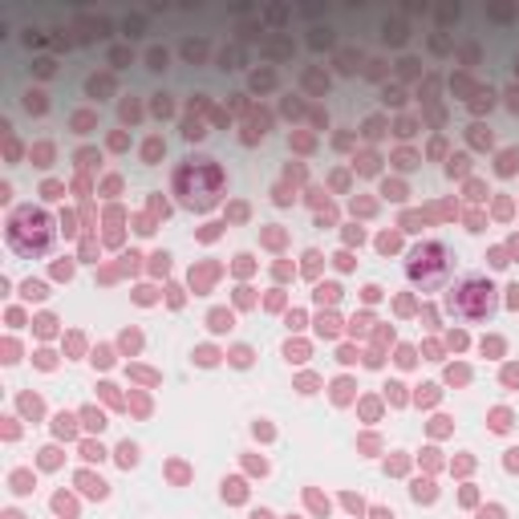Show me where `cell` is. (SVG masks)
Here are the masks:
<instances>
[{
    "label": "cell",
    "mask_w": 519,
    "mask_h": 519,
    "mask_svg": "<svg viewBox=\"0 0 519 519\" xmlns=\"http://www.w3.org/2000/svg\"><path fill=\"white\" fill-rule=\"evenodd\" d=\"M511 309H519V284L511 288Z\"/></svg>",
    "instance_id": "cb8c5ba5"
},
{
    "label": "cell",
    "mask_w": 519,
    "mask_h": 519,
    "mask_svg": "<svg viewBox=\"0 0 519 519\" xmlns=\"http://www.w3.org/2000/svg\"><path fill=\"white\" fill-rule=\"evenodd\" d=\"M20 410H24V414H33V418H37V414H41V402H37V398H33V393H24V398H20Z\"/></svg>",
    "instance_id": "8fae6325"
},
{
    "label": "cell",
    "mask_w": 519,
    "mask_h": 519,
    "mask_svg": "<svg viewBox=\"0 0 519 519\" xmlns=\"http://www.w3.org/2000/svg\"><path fill=\"white\" fill-rule=\"evenodd\" d=\"M118 463H122V467H134V463H138V450H134L130 442H122V446H118Z\"/></svg>",
    "instance_id": "52a82bcc"
},
{
    "label": "cell",
    "mask_w": 519,
    "mask_h": 519,
    "mask_svg": "<svg viewBox=\"0 0 519 519\" xmlns=\"http://www.w3.org/2000/svg\"><path fill=\"white\" fill-rule=\"evenodd\" d=\"M81 459H89V463H94V459H102V446H94V442H85V446H81Z\"/></svg>",
    "instance_id": "9a60e30c"
},
{
    "label": "cell",
    "mask_w": 519,
    "mask_h": 519,
    "mask_svg": "<svg viewBox=\"0 0 519 519\" xmlns=\"http://www.w3.org/2000/svg\"><path fill=\"white\" fill-rule=\"evenodd\" d=\"M159 155H163V142H150V146H146V159H150V163H155Z\"/></svg>",
    "instance_id": "d6986e66"
},
{
    "label": "cell",
    "mask_w": 519,
    "mask_h": 519,
    "mask_svg": "<svg viewBox=\"0 0 519 519\" xmlns=\"http://www.w3.org/2000/svg\"><path fill=\"white\" fill-rule=\"evenodd\" d=\"M77 483H81V491H85V495H98V499L106 495V483L94 479V475H77Z\"/></svg>",
    "instance_id": "5b68a950"
},
{
    "label": "cell",
    "mask_w": 519,
    "mask_h": 519,
    "mask_svg": "<svg viewBox=\"0 0 519 519\" xmlns=\"http://www.w3.org/2000/svg\"><path fill=\"white\" fill-rule=\"evenodd\" d=\"M57 434H65V438H73V418L69 414H57V426H53Z\"/></svg>",
    "instance_id": "ba28073f"
},
{
    "label": "cell",
    "mask_w": 519,
    "mask_h": 519,
    "mask_svg": "<svg viewBox=\"0 0 519 519\" xmlns=\"http://www.w3.org/2000/svg\"><path fill=\"white\" fill-rule=\"evenodd\" d=\"M53 243V219L37 207H20L8 219V248L16 256H45Z\"/></svg>",
    "instance_id": "3957f363"
},
{
    "label": "cell",
    "mask_w": 519,
    "mask_h": 519,
    "mask_svg": "<svg viewBox=\"0 0 519 519\" xmlns=\"http://www.w3.org/2000/svg\"><path fill=\"white\" fill-rule=\"evenodd\" d=\"M398 134H402V138H410V134H414V122H410V118H402V122H398Z\"/></svg>",
    "instance_id": "e0dca14e"
},
{
    "label": "cell",
    "mask_w": 519,
    "mask_h": 519,
    "mask_svg": "<svg viewBox=\"0 0 519 519\" xmlns=\"http://www.w3.org/2000/svg\"><path fill=\"white\" fill-rule=\"evenodd\" d=\"M507 463H511V467H519V450H511V459H507Z\"/></svg>",
    "instance_id": "d4e9b609"
},
{
    "label": "cell",
    "mask_w": 519,
    "mask_h": 519,
    "mask_svg": "<svg viewBox=\"0 0 519 519\" xmlns=\"http://www.w3.org/2000/svg\"><path fill=\"white\" fill-rule=\"evenodd\" d=\"M110 61H114V65H122V61H130V53H126V49H114V53H110Z\"/></svg>",
    "instance_id": "ffe728a7"
},
{
    "label": "cell",
    "mask_w": 519,
    "mask_h": 519,
    "mask_svg": "<svg viewBox=\"0 0 519 519\" xmlns=\"http://www.w3.org/2000/svg\"><path fill=\"white\" fill-rule=\"evenodd\" d=\"M446 313H450L454 321H467V325L487 321V317L495 313V284L487 280V276H467V280H459V284L446 292Z\"/></svg>",
    "instance_id": "7a4b0ae2"
},
{
    "label": "cell",
    "mask_w": 519,
    "mask_h": 519,
    "mask_svg": "<svg viewBox=\"0 0 519 519\" xmlns=\"http://www.w3.org/2000/svg\"><path fill=\"white\" fill-rule=\"evenodd\" d=\"M53 507H57V511H61V515H73V503H69V499H65V495H57V499H53Z\"/></svg>",
    "instance_id": "2e32d148"
},
{
    "label": "cell",
    "mask_w": 519,
    "mask_h": 519,
    "mask_svg": "<svg viewBox=\"0 0 519 519\" xmlns=\"http://www.w3.org/2000/svg\"><path fill=\"white\" fill-rule=\"evenodd\" d=\"M24 110L28 114H45V94H33V89H28L24 94Z\"/></svg>",
    "instance_id": "8992f818"
},
{
    "label": "cell",
    "mask_w": 519,
    "mask_h": 519,
    "mask_svg": "<svg viewBox=\"0 0 519 519\" xmlns=\"http://www.w3.org/2000/svg\"><path fill=\"white\" fill-rule=\"evenodd\" d=\"M507 98H511V110L519 114V89H511V94H507Z\"/></svg>",
    "instance_id": "603a6c76"
},
{
    "label": "cell",
    "mask_w": 519,
    "mask_h": 519,
    "mask_svg": "<svg viewBox=\"0 0 519 519\" xmlns=\"http://www.w3.org/2000/svg\"><path fill=\"white\" fill-rule=\"evenodd\" d=\"M463 171H467V159H463V155L450 159V174H463Z\"/></svg>",
    "instance_id": "ac0fdd59"
},
{
    "label": "cell",
    "mask_w": 519,
    "mask_h": 519,
    "mask_svg": "<svg viewBox=\"0 0 519 519\" xmlns=\"http://www.w3.org/2000/svg\"><path fill=\"white\" fill-rule=\"evenodd\" d=\"M406 276H410L422 292L442 288L446 276H450V252H446V243H438V239L418 243V248L410 252V260H406Z\"/></svg>",
    "instance_id": "277c9868"
},
{
    "label": "cell",
    "mask_w": 519,
    "mask_h": 519,
    "mask_svg": "<svg viewBox=\"0 0 519 519\" xmlns=\"http://www.w3.org/2000/svg\"><path fill=\"white\" fill-rule=\"evenodd\" d=\"M61 195V182H45V199H57Z\"/></svg>",
    "instance_id": "44dd1931"
},
{
    "label": "cell",
    "mask_w": 519,
    "mask_h": 519,
    "mask_svg": "<svg viewBox=\"0 0 519 519\" xmlns=\"http://www.w3.org/2000/svg\"><path fill=\"white\" fill-rule=\"evenodd\" d=\"M231 357H235V365H248V361H252V353H248V349H235Z\"/></svg>",
    "instance_id": "7402d4cb"
},
{
    "label": "cell",
    "mask_w": 519,
    "mask_h": 519,
    "mask_svg": "<svg viewBox=\"0 0 519 519\" xmlns=\"http://www.w3.org/2000/svg\"><path fill=\"white\" fill-rule=\"evenodd\" d=\"M223 167L215 159H187L178 171H174V195L182 207H195V211H211L223 195Z\"/></svg>",
    "instance_id": "6da1fadb"
},
{
    "label": "cell",
    "mask_w": 519,
    "mask_h": 519,
    "mask_svg": "<svg viewBox=\"0 0 519 519\" xmlns=\"http://www.w3.org/2000/svg\"><path fill=\"white\" fill-rule=\"evenodd\" d=\"M81 418H85V426H89V430H102V426H106V422H102V414H98V410H85V414H81Z\"/></svg>",
    "instance_id": "5bb4252c"
},
{
    "label": "cell",
    "mask_w": 519,
    "mask_h": 519,
    "mask_svg": "<svg viewBox=\"0 0 519 519\" xmlns=\"http://www.w3.org/2000/svg\"><path fill=\"white\" fill-rule=\"evenodd\" d=\"M12 491H20V495H24V491H33V479H28L24 471H16V475H12Z\"/></svg>",
    "instance_id": "9c48e42d"
},
{
    "label": "cell",
    "mask_w": 519,
    "mask_h": 519,
    "mask_svg": "<svg viewBox=\"0 0 519 519\" xmlns=\"http://www.w3.org/2000/svg\"><path fill=\"white\" fill-rule=\"evenodd\" d=\"M150 69H167V49H150Z\"/></svg>",
    "instance_id": "4fadbf2b"
},
{
    "label": "cell",
    "mask_w": 519,
    "mask_h": 519,
    "mask_svg": "<svg viewBox=\"0 0 519 519\" xmlns=\"http://www.w3.org/2000/svg\"><path fill=\"white\" fill-rule=\"evenodd\" d=\"M24 296H28V300H45V284H37V280H24Z\"/></svg>",
    "instance_id": "30bf717a"
},
{
    "label": "cell",
    "mask_w": 519,
    "mask_h": 519,
    "mask_svg": "<svg viewBox=\"0 0 519 519\" xmlns=\"http://www.w3.org/2000/svg\"><path fill=\"white\" fill-rule=\"evenodd\" d=\"M211 329H215V333L231 329V317H227V313H211Z\"/></svg>",
    "instance_id": "7c38bea8"
}]
</instances>
